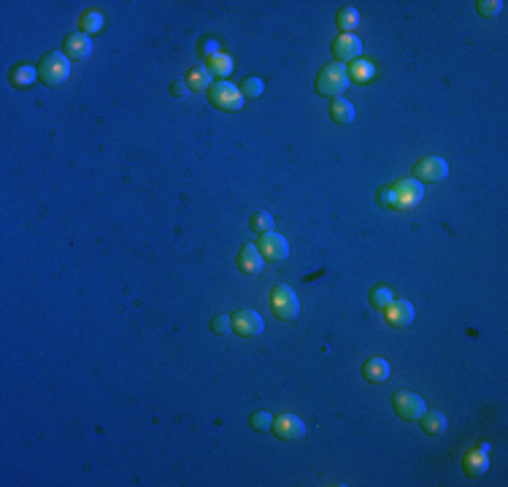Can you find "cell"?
Wrapping results in <instances>:
<instances>
[{
    "label": "cell",
    "mask_w": 508,
    "mask_h": 487,
    "mask_svg": "<svg viewBox=\"0 0 508 487\" xmlns=\"http://www.w3.org/2000/svg\"><path fill=\"white\" fill-rule=\"evenodd\" d=\"M241 92H244V95H252V98H259V95H262V82H259V79H246L244 87H241Z\"/></svg>",
    "instance_id": "30"
},
{
    "label": "cell",
    "mask_w": 508,
    "mask_h": 487,
    "mask_svg": "<svg viewBox=\"0 0 508 487\" xmlns=\"http://www.w3.org/2000/svg\"><path fill=\"white\" fill-rule=\"evenodd\" d=\"M330 114H333V122H338V125H351L354 122V106L346 98H336L333 100Z\"/></svg>",
    "instance_id": "18"
},
{
    "label": "cell",
    "mask_w": 508,
    "mask_h": 487,
    "mask_svg": "<svg viewBox=\"0 0 508 487\" xmlns=\"http://www.w3.org/2000/svg\"><path fill=\"white\" fill-rule=\"evenodd\" d=\"M230 322H233V333H238V336H244V339H257L259 333H262V317L257 314L254 309H241L235 311L233 317H230Z\"/></svg>",
    "instance_id": "9"
},
{
    "label": "cell",
    "mask_w": 508,
    "mask_h": 487,
    "mask_svg": "<svg viewBox=\"0 0 508 487\" xmlns=\"http://www.w3.org/2000/svg\"><path fill=\"white\" fill-rule=\"evenodd\" d=\"M103 25H106V19H103L100 11H84L82 14V30L84 33H97V30H103Z\"/></svg>",
    "instance_id": "24"
},
{
    "label": "cell",
    "mask_w": 508,
    "mask_h": 487,
    "mask_svg": "<svg viewBox=\"0 0 508 487\" xmlns=\"http://www.w3.org/2000/svg\"><path fill=\"white\" fill-rule=\"evenodd\" d=\"M187 89L189 87H187L184 82H176V84H173V95H176V98H184V95H187Z\"/></svg>",
    "instance_id": "31"
},
{
    "label": "cell",
    "mask_w": 508,
    "mask_h": 487,
    "mask_svg": "<svg viewBox=\"0 0 508 487\" xmlns=\"http://www.w3.org/2000/svg\"><path fill=\"white\" fill-rule=\"evenodd\" d=\"M209 71L216 73V76H227V73L233 71V57H227V54H213V57H209Z\"/></svg>",
    "instance_id": "23"
},
{
    "label": "cell",
    "mask_w": 508,
    "mask_h": 487,
    "mask_svg": "<svg viewBox=\"0 0 508 487\" xmlns=\"http://www.w3.org/2000/svg\"><path fill=\"white\" fill-rule=\"evenodd\" d=\"M262 252L254 247V244H249V247H244L241 249V255H238V266H241V271L246 273V276H257V273H262Z\"/></svg>",
    "instance_id": "15"
},
{
    "label": "cell",
    "mask_w": 508,
    "mask_h": 487,
    "mask_svg": "<svg viewBox=\"0 0 508 487\" xmlns=\"http://www.w3.org/2000/svg\"><path fill=\"white\" fill-rule=\"evenodd\" d=\"M500 11H503V3H500V0H481V3H478V14L487 16V19H489V16H498Z\"/></svg>",
    "instance_id": "28"
},
{
    "label": "cell",
    "mask_w": 508,
    "mask_h": 487,
    "mask_svg": "<svg viewBox=\"0 0 508 487\" xmlns=\"http://www.w3.org/2000/svg\"><path fill=\"white\" fill-rule=\"evenodd\" d=\"M463 468H465L467 477H481V474H487V468H489V444H481L478 449L467 452Z\"/></svg>",
    "instance_id": "13"
},
{
    "label": "cell",
    "mask_w": 508,
    "mask_h": 487,
    "mask_svg": "<svg viewBox=\"0 0 508 487\" xmlns=\"http://www.w3.org/2000/svg\"><path fill=\"white\" fill-rule=\"evenodd\" d=\"M252 428L254 431H259V433L270 431V428H273V417H270L268 411H257V414H252Z\"/></svg>",
    "instance_id": "27"
},
{
    "label": "cell",
    "mask_w": 508,
    "mask_h": 487,
    "mask_svg": "<svg viewBox=\"0 0 508 487\" xmlns=\"http://www.w3.org/2000/svg\"><path fill=\"white\" fill-rule=\"evenodd\" d=\"M249 225H252L254 233H270L276 222H273V217H270L268 212H257V214H252V222H249Z\"/></svg>",
    "instance_id": "25"
},
{
    "label": "cell",
    "mask_w": 508,
    "mask_h": 487,
    "mask_svg": "<svg viewBox=\"0 0 508 487\" xmlns=\"http://www.w3.org/2000/svg\"><path fill=\"white\" fill-rule=\"evenodd\" d=\"M62 49H65L62 54H65L68 60L82 63V60H86V57L92 54V41H89L86 33H73V36L65 38V46H62Z\"/></svg>",
    "instance_id": "14"
},
{
    "label": "cell",
    "mask_w": 508,
    "mask_h": 487,
    "mask_svg": "<svg viewBox=\"0 0 508 487\" xmlns=\"http://www.w3.org/2000/svg\"><path fill=\"white\" fill-rule=\"evenodd\" d=\"M273 431H276V436L281 442H297V439L305 436V425H303V420L297 414H281V417H276L273 420Z\"/></svg>",
    "instance_id": "10"
},
{
    "label": "cell",
    "mask_w": 508,
    "mask_h": 487,
    "mask_svg": "<svg viewBox=\"0 0 508 487\" xmlns=\"http://www.w3.org/2000/svg\"><path fill=\"white\" fill-rule=\"evenodd\" d=\"M333 54H336L338 63L360 60V54H362V41H360L354 33H340L338 38L333 41Z\"/></svg>",
    "instance_id": "11"
},
{
    "label": "cell",
    "mask_w": 508,
    "mask_h": 487,
    "mask_svg": "<svg viewBox=\"0 0 508 487\" xmlns=\"http://www.w3.org/2000/svg\"><path fill=\"white\" fill-rule=\"evenodd\" d=\"M187 87L192 89V92H206V89H211V71H209V68H195V71H189Z\"/></svg>",
    "instance_id": "20"
},
{
    "label": "cell",
    "mask_w": 508,
    "mask_h": 487,
    "mask_svg": "<svg viewBox=\"0 0 508 487\" xmlns=\"http://www.w3.org/2000/svg\"><path fill=\"white\" fill-rule=\"evenodd\" d=\"M68 76H71V60L60 52L46 54L38 65V79L49 87H60L62 82H68Z\"/></svg>",
    "instance_id": "2"
},
{
    "label": "cell",
    "mask_w": 508,
    "mask_h": 487,
    "mask_svg": "<svg viewBox=\"0 0 508 487\" xmlns=\"http://www.w3.org/2000/svg\"><path fill=\"white\" fill-rule=\"evenodd\" d=\"M257 249H259L262 258L270 260V263H284V260L290 258V244H287V238L279 236V233H273V230H270V233H262Z\"/></svg>",
    "instance_id": "6"
},
{
    "label": "cell",
    "mask_w": 508,
    "mask_h": 487,
    "mask_svg": "<svg viewBox=\"0 0 508 487\" xmlns=\"http://www.w3.org/2000/svg\"><path fill=\"white\" fill-rule=\"evenodd\" d=\"M36 76H38V68H33V65H16L11 71V84L14 87H30L36 82Z\"/></svg>",
    "instance_id": "21"
},
{
    "label": "cell",
    "mask_w": 508,
    "mask_h": 487,
    "mask_svg": "<svg viewBox=\"0 0 508 487\" xmlns=\"http://www.w3.org/2000/svg\"><path fill=\"white\" fill-rule=\"evenodd\" d=\"M270 306H273V314L279 319H284V322H292V319H297V314H300V301H297L295 290L287 287V284H279L273 290Z\"/></svg>",
    "instance_id": "5"
},
{
    "label": "cell",
    "mask_w": 508,
    "mask_h": 487,
    "mask_svg": "<svg viewBox=\"0 0 508 487\" xmlns=\"http://www.w3.org/2000/svg\"><path fill=\"white\" fill-rule=\"evenodd\" d=\"M349 87V68L343 63H333L319 71L316 76V92L327 98H338L343 89Z\"/></svg>",
    "instance_id": "3"
},
{
    "label": "cell",
    "mask_w": 508,
    "mask_h": 487,
    "mask_svg": "<svg viewBox=\"0 0 508 487\" xmlns=\"http://www.w3.org/2000/svg\"><path fill=\"white\" fill-rule=\"evenodd\" d=\"M392 301H395V298H392V293H389V287H384V284H379V287H376V290L371 293V304H373L376 309H381V311L386 309V306H389Z\"/></svg>",
    "instance_id": "26"
},
{
    "label": "cell",
    "mask_w": 508,
    "mask_h": 487,
    "mask_svg": "<svg viewBox=\"0 0 508 487\" xmlns=\"http://www.w3.org/2000/svg\"><path fill=\"white\" fill-rule=\"evenodd\" d=\"M211 330H213V333H219V336L230 333V330H233V322H230V317H227V314H219V317H213Z\"/></svg>",
    "instance_id": "29"
},
{
    "label": "cell",
    "mask_w": 508,
    "mask_h": 487,
    "mask_svg": "<svg viewBox=\"0 0 508 487\" xmlns=\"http://www.w3.org/2000/svg\"><path fill=\"white\" fill-rule=\"evenodd\" d=\"M424 198L422 181L417 179H400L392 187L379 190V203L395 212H411L414 206H419V201Z\"/></svg>",
    "instance_id": "1"
},
{
    "label": "cell",
    "mask_w": 508,
    "mask_h": 487,
    "mask_svg": "<svg viewBox=\"0 0 508 487\" xmlns=\"http://www.w3.org/2000/svg\"><path fill=\"white\" fill-rule=\"evenodd\" d=\"M362 376L373 385H384L389 379V363L384 357H371L365 365H362Z\"/></svg>",
    "instance_id": "16"
},
{
    "label": "cell",
    "mask_w": 508,
    "mask_h": 487,
    "mask_svg": "<svg viewBox=\"0 0 508 487\" xmlns=\"http://www.w3.org/2000/svg\"><path fill=\"white\" fill-rule=\"evenodd\" d=\"M384 317L392 328H408L414 322V306L403 298V301H392L386 309H384Z\"/></svg>",
    "instance_id": "12"
},
{
    "label": "cell",
    "mask_w": 508,
    "mask_h": 487,
    "mask_svg": "<svg viewBox=\"0 0 508 487\" xmlns=\"http://www.w3.org/2000/svg\"><path fill=\"white\" fill-rule=\"evenodd\" d=\"M395 411H397V417L400 420H406V422H411V420H419L424 411H427V406H424V400L417 396V393H408V390H400V393H395Z\"/></svg>",
    "instance_id": "8"
},
{
    "label": "cell",
    "mask_w": 508,
    "mask_h": 487,
    "mask_svg": "<svg viewBox=\"0 0 508 487\" xmlns=\"http://www.w3.org/2000/svg\"><path fill=\"white\" fill-rule=\"evenodd\" d=\"M414 177L417 181H430V184H438L449 177V163L443 157H422L417 166H414Z\"/></svg>",
    "instance_id": "7"
},
{
    "label": "cell",
    "mask_w": 508,
    "mask_h": 487,
    "mask_svg": "<svg viewBox=\"0 0 508 487\" xmlns=\"http://www.w3.org/2000/svg\"><path fill=\"white\" fill-rule=\"evenodd\" d=\"M373 79H376V68L368 60H354V65L349 68V82L365 84V82H373Z\"/></svg>",
    "instance_id": "19"
},
{
    "label": "cell",
    "mask_w": 508,
    "mask_h": 487,
    "mask_svg": "<svg viewBox=\"0 0 508 487\" xmlns=\"http://www.w3.org/2000/svg\"><path fill=\"white\" fill-rule=\"evenodd\" d=\"M209 100H211V106L222 109V111H241L244 92H241V87H235L230 82H216V84H211Z\"/></svg>",
    "instance_id": "4"
},
{
    "label": "cell",
    "mask_w": 508,
    "mask_h": 487,
    "mask_svg": "<svg viewBox=\"0 0 508 487\" xmlns=\"http://www.w3.org/2000/svg\"><path fill=\"white\" fill-rule=\"evenodd\" d=\"M336 22L343 33H351L354 27H360V14H357V8H343V11H338Z\"/></svg>",
    "instance_id": "22"
},
{
    "label": "cell",
    "mask_w": 508,
    "mask_h": 487,
    "mask_svg": "<svg viewBox=\"0 0 508 487\" xmlns=\"http://www.w3.org/2000/svg\"><path fill=\"white\" fill-rule=\"evenodd\" d=\"M422 431L430 436H443L446 433V417L441 411H424L422 417Z\"/></svg>",
    "instance_id": "17"
}]
</instances>
